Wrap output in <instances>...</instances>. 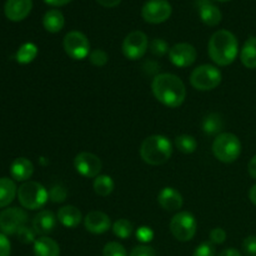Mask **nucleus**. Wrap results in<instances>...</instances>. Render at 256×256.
I'll use <instances>...</instances> for the list:
<instances>
[{"mask_svg":"<svg viewBox=\"0 0 256 256\" xmlns=\"http://www.w3.org/2000/svg\"><path fill=\"white\" fill-rule=\"evenodd\" d=\"M169 229L175 239L186 242L194 239L198 230V222L192 212H179L170 220Z\"/></svg>","mask_w":256,"mask_h":256,"instance_id":"7","label":"nucleus"},{"mask_svg":"<svg viewBox=\"0 0 256 256\" xmlns=\"http://www.w3.org/2000/svg\"><path fill=\"white\" fill-rule=\"evenodd\" d=\"M248 172L252 179L256 180V155L250 159L249 164H248Z\"/></svg>","mask_w":256,"mask_h":256,"instance_id":"41","label":"nucleus"},{"mask_svg":"<svg viewBox=\"0 0 256 256\" xmlns=\"http://www.w3.org/2000/svg\"><path fill=\"white\" fill-rule=\"evenodd\" d=\"M18 200L24 209L39 210L49 200V192L38 182H25L18 189Z\"/></svg>","mask_w":256,"mask_h":256,"instance_id":"5","label":"nucleus"},{"mask_svg":"<svg viewBox=\"0 0 256 256\" xmlns=\"http://www.w3.org/2000/svg\"><path fill=\"white\" fill-rule=\"evenodd\" d=\"M135 236H136L138 242H142V245H146L149 242H152L154 239V232L150 226H146V225H142V226L138 228L136 232H135Z\"/></svg>","mask_w":256,"mask_h":256,"instance_id":"34","label":"nucleus"},{"mask_svg":"<svg viewBox=\"0 0 256 256\" xmlns=\"http://www.w3.org/2000/svg\"><path fill=\"white\" fill-rule=\"evenodd\" d=\"M16 238L22 244H34L35 240H36V232L32 229V226H28V225H24L22 228H20L19 232H16Z\"/></svg>","mask_w":256,"mask_h":256,"instance_id":"30","label":"nucleus"},{"mask_svg":"<svg viewBox=\"0 0 256 256\" xmlns=\"http://www.w3.org/2000/svg\"><path fill=\"white\" fill-rule=\"evenodd\" d=\"M139 152L142 162L152 166H159L172 158V144L164 135H150L142 140Z\"/></svg>","mask_w":256,"mask_h":256,"instance_id":"3","label":"nucleus"},{"mask_svg":"<svg viewBox=\"0 0 256 256\" xmlns=\"http://www.w3.org/2000/svg\"><path fill=\"white\" fill-rule=\"evenodd\" d=\"M12 252V244L5 234H0V256H10Z\"/></svg>","mask_w":256,"mask_h":256,"instance_id":"40","label":"nucleus"},{"mask_svg":"<svg viewBox=\"0 0 256 256\" xmlns=\"http://www.w3.org/2000/svg\"><path fill=\"white\" fill-rule=\"evenodd\" d=\"M56 218L58 222L68 229H74L82 220V212L74 205H65V206L60 208Z\"/></svg>","mask_w":256,"mask_h":256,"instance_id":"20","label":"nucleus"},{"mask_svg":"<svg viewBox=\"0 0 256 256\" xmlns=\"http://www.w3.org/2000/svg\"><path fill=\"white\" fill-rule=\"evenodd\" d=\"M158 202L165 212H179L184 204L182 195L172 186L162 188L158 194Z\"/></svg>","mask_w":256,"mask_h":256,"instance_id":"16","label":"nucleus"},{"mask_svg":"<svg viewBox=\"0 0 256 256\" xmlns=\"http://www.w3.org/2000/svg\"><path fill=\"white\" fill-rule=\"evenodd\" d=\"M64 52L72 60H84L90 54V42L86 35L78 30L69 32L62 40Z\"/></svg>","mask_w":256,"mask_h":256,"instance_id":"8","label":"nucleus"},{"mask_svg":"<svg viewBox=\"0 0 256 256\" xmlns=\"http://www.w3.org/2000/svg\"><path fill=\"white\" fill-rule=\"evenodd\" d=\"M240 62L248 69H256V36H250L240 50Z\"/></svg>","mask_w":256,"mask_h":256,"instance_id":"25","label":"nucleus"},{"mask_svg":"<svg viewBox=\"0 0 256 256\" xmlns=\"http://www.w3.org/2000/svg\"><path fill=\"white\" fill-rule=\"evenodd\" d=\"M222 80V74L215 65L202 64L195 68L190 74V84L199 92H210L216 89Z\"/></svg>","mask_w":256,"mask_h":256,"instance_id":"6","label":"nucleus"},{"mask_svg":"<svg viewBox=\"0 0 256 256\" xmlns=\"http://www.w3.org/2000/svg\"><path fill=\"white\" fill-rule=\"evenodd\" d=\"M172 8L168 0H148L142 8V16L149 24H162L172 16Z\"/></svg>","mask_w":256,"mask_h":256,"instance_id":"10","label":"nucleus"},{"mask_svg":"<svg viewBox=\"0 0 256 256\" xmlns=\"http://www.w3.org/2000/svg\"><path fill=\"white\" fill-rule=\"evenodd\" d=\"M102 256H128V252L120 242H110L105 244Z\"/></svg>","mask_w":256,"mask_h":256,"instance_id":"31","label":"nucleus"},{"mask_svg":"<svg viewBox=\"0 0 256 256\" xmlns=\"http://www.w3.org/2000/svg\"><path fill=\"white\" fill-rule=\"evenodd\" d=\"M35 256H60V246L49 236H40L35 240L32 248Z\"/></svg>","mask_w":256,"mask_h":256,"instance_id":"21","label":"nucleus"},{"mask_svg":"<svg viewBox=\"0 0 256 256\" xmlns=\"http://www.w3.org/2000/svg\"><path fill=\"white\" fill-rule=\"evenodd\" d=\"M96 2L104 8H115L122 2V0H96Z\"/></svg>","mask_w":256,"mask_h":256,"instance_id":"42","label":"nucleus"},{"mask_svg":"<svg viewBox=\"0 0 256 256\" xmlns=\"http://www.w3.org/2000/svg\"><path fill=\"white\" fill-rule=\"evenodd\" d=\"M202 129L206 135L218 136L219 134H222V129H224V120H222V116L220 114H218V112H210V114H208L202 119Z\"/></svg>","mask_w":256,"mask_h":256,"instance_id":"24","label":"nucleus"},{"mask_svg":"<svg viewBox=\"0 0 256 256\" xmlns=\"http://www.w3.org/2000/svg\"><path fill=\"white\" fill-rule=\"evenodd\" d=\"M34 174V165L26 158H16L10 165V175L15 182H29Z\"/></svg>","mask_w":256,"mask_h":256,"instance_id":"19","label":"nucleus"},{"mask_svg":"<svg viewBox=\"0 0 256 256\" xmlns=\"http://www.w3.org/2000/svg\"><path fill=\"white\" fill-rule=\"evenodd\" d=\"M92 189H94L95 194L99 195L102 198H106L114 192L115 182L112 176L109 175H99L94 179L92 182Z\"/></svg>","mask_w":256,"mask_h":256,"instance_id":"26","label":"nucleus"},{"mask_svg":"<svg viewBox=\"0 0 256 256\" xmlns=\"http://www.w3.org/2000/svg\"><path fill=\"white\" fill-rule=\"evenodd\" d=\"M149 49L152 54L155 56H164L165 54H169V45L164 39H152L149 42Z\"/></svg>","mask_w":256,"mask_h":256,"instance_id":"32","label":"nucleus"},{"mask_svg":"<svg viewBox=\"0 0 256 256\" xmlns=\"http://www.w3.org/2000/svg\"><path fill=\"white\" fill-rule=\"evenodd\" d=\"M148 49H149V39H148V35L142 30H134L129 32L122 45L124 56L132 62L142 59L146 54Z\"/></svg>","mask_w":256,"mask_h":256,"instance_id":"9","label":"nucleus"},{"mask_svg":"<svg viewBox=\"0 0 256 256\" xmlns=\"http://www.w3.org/2000/svg\"><path fill=\"white\" fill-rule=\"evenodd\" d=\"M192 256H216L214 244L210 242H202L200 245H198Z\"/></svg>","mask_w":256,"mask_h":256,"instance_id":"36","label":"nucleus"},{"mask_svg":"<svg viewBox=\"0 0 256 256\" xmlns=\"http://www.w3.org/2000/svg\"><path fill=\"white\" fill-rule=\"evenodd\" d=\"M212 149L219 162L232 164L242 155V142L232 132H222L214 139Z\"/></svg>","mask_w":256,"mask_h":256,"instance_id":"4","label":"nucleus"},{"mask_svg":"<svg viewBox=\"0 0 256 256\" xmlns=\"http://www.w3.org/2000/svg\"><path fill=\"white\" fill-rule=\"evenodd\" d=\"M215 2H230V0H215Z\"/></svg>","mask_w":256,"mask_h":256,"instance_id":"46","label":"nucleus"},{"mask_svg":"<svg viewBox=\"0 0 256 256\" xmlns=\"http://www.w3.org/2000/svg\"><path fill=\"white\" fill-rule=\"evenodd\" d=\"M218 256H242V252L239 250H236L235 248H229V249L222 250Z\"/></svg>","mask_w":256,"mask_h":256,"instance_id":"43","label":"nucleus"},{"mask_svg":"<svg viewBox=\"0 0 256 256\" xmlns=\"http://www.w3.org/2000/svg\"><path fill=\"white\" fill-rule=\"evenodd\" d=\"M200 20L208 26H216L222 22V14L216 5L209 0H196Z\"/></svg>","mask_w":256,"mask_h":256,"instance_id":"17","label":"nucleus"},{"mask_svg":"<svg viewBox=\"0 0 256 256\" xmlns=\"http://www.w3.org/2000/svg\"><path fill=\"white\" fill-rule=\"evenodd\" d=\"M56 222L58 218L55 216L54 212H50V210H42L34 216L32 226L38 235L46 236L48 234L54 232Z\"/></svg>","mask_w":256,"mask_h":256,"instance_id":"18","label":"nucleus"},{"mask_svg":"<svg viewBox=\"0 0 256 256\" xmlns=\"http://www.w3.org/2000/svg\"><path fill=\"white\" fill-rule=\"evenodd\" d=\"M84 226L92 234L102 235L109 232L112 225L109 215L100 210H92L84 218Z\"/></svg>","mask_w":256,"mask_h":256,"instance_id":"14","label":"nucleus"},{"mask_svg":"<svg viewBox=\"0 0 256 256\" xmlns=\"http://www.w3.org/2000/svg\"><path fill=\"white\" fill-rule=\"evenodd\" d=\"M66 189L60 184L54 185V186L49 190V200H52V202H64L65 200H66Z\"/></svg>","mask_w":256,"mask_h":256,"instance_id":"35","label":"nucleus"},{"mask_svg":"<svg viewBox=\"0 0 256 256\" xmlns=\"http://www.w3.org/2000/svg\"><path fill=\"white\" fill-rule=\"evenodd\" d=\"M18 195L16 184L10 178H0V208H6Z\"/></svg>","mask_w":256,"mask_h":256,"instance_id":"23","label":"nucleus"},{"mask_svg":"<svg viewBox=\"0 0 256 256\" xmlns=\"http://www.w3.org/2000/svg\"><path fill=\"white\" fill-rule=\"evenodd\" d=\"M129 256H158L156 252H155L154 248L149 246V245H139V246H135L132 250Z\"/></svg>","mask_w":256,"mask_h":256,"instance_id":"39","label":"nucleus"},{"mask_svg":"<svg viewBox=\"0 0 256 256\" xmlns=\"http://www.w3.org/2000/svg\"><path fill=\"white\" fill-rule=\"evenodd\" d=\"M32 9V0H6L4 12L10 22H18L26 19Z\"/></svg>","mask_w":256,"mask_h":256,"instance_id":"15","label":"nucleus"},{"mask_svg":"<svg viewBox=\"0 0 256 256\" xmlns=\"http://www.w3.org/2000/svg\"><path fill=\"white\" fill-rule=\"evenodd\" d=\"M74 168L82 176L88 178V179H95L100 175L102 162L98 155L89 152H82L75 156Z\"/></svg>","mask_w":256,"mask_h":256,"instance_id":"12","label":"nucleus"},{"mask_svg":"<svg viewBox=\"0 0 256 256\" xmlns=\"http://www.w3.org/2000/svg\"><path fill=\"white\" fill-rule=\"evenodd\" d=\"M196 49L189 42H178L169 50V60L176 68H189L196 62Z\"/></svg>","mask_w":256,"mask_h":256,"instance_id":"13","label":"nucleus"},{"mask_svg":"<svg viewBox=\"0 0 256 256\" xmlns=\"http://www.w3.org/2000/svg\"><path fill=\"white\" fill-rule=\"evenodd\" d=\"M242 250L246 255L256 256V235H250L242 242Z\"/></svg>","mask_w":256,"mask_h":256,"instance_id":"38","label":"nucleus"},{"mask_svg":"<svg viewBox=\"0 0 256 256\" xmlns=\"http://www.w3.org/2000/svg\"><path fill=\"white\" fill-rule=\"evenodd\" d=\"M175 146L182 154H192L198 149V142L192 135L182 134L175 138Z\"/></svg>","mask_w":256,"mask_h":256,"instance_id":"28","label":"nucleus"},{"mask_svg":"<svg viewBox=\"0 0 256 256\" xmlns=\"http://www.w3.org/2000/svg\"><path fill=\"white\" fill-rule=\"evenodd\" d=\"M48 5H52V6H64V5L69 4L72 0H44Z\"/></svg>","mask_w":256,"mask_h":256,"instance_id":"44","label":"nucleus"},{"mask_svg":"<svg viewBox=\"0 0 256 256\" xmlns=\"http://www.w3.org/2000/svg\"><path fill=\"white\" fill-rule=\"evenodd\" d=\"M89 62L94 66H105L108 64V62H109V55L102 49H95L92 52H90Z\"/></svg>","mask_w":256,"mask_h":256,"instance_id":"33","label":"nucleus"},{"mask_svg":"<svg viewBox=\"0 0 256 256\" xmlns=\"http://www.w3.org/2000/svg\"><path fill=\"white\" fill-rule=\"evenodd\" d=\"M38 46L34 42H24L22 46L18 49L16 54H15V59L19 64L26 65L34 62L35 58L38 56Z\"/></svg>","mask_w":256,"mask_h":256,"instance_id":"27","label":"nucleus"},{"mask_svg":"<svg viewBox=\"0 0 256 256\" xmlns=\"http://www.w3.org/2000/svg\"><path fill=\"white\" fill-rule=\"evenodd\" d=\"M249 199H250V202H252V204H254L256 206V184H254L252 188H250Z\"/></svg>","mask_w":256,"mask_h":256,"instance_id":"45","label":"nucleus"},{"mask_svg":"<svg viewBox=\"0 0 256 256\" xmlns=\"http://www.w3.org/2000/svg\"><path fill=\"white\" fill-rule=\"evenodd\" d=\"M65 25V18L62 12L58 9L48 10L42 18V26L48 32L56 34L62 32Z\"/></svg>","mask_w":256,"mask_h":256,"instance_id":"22","label":"nucleus"},{"mask_svg":"<svg viewBox=\"0 0 256 256\" xmlns=\"http://www.w3.org/2000/svg\"><path fill=\"white\" fill-rule=\"evenodd\" d=\"M28 214L20 208H6L0 212V232L5 235H14L20 228L26 225Z\"/></svg>","mask_w":256,"mask_h":256,"instance_id":"11","label":"nucleus"},{"mask_svg":"<svg viewBox=\"0 0 256 256\" xmlns=\"http://www.w3.org/2000/svg\"><path fill=\"white\" fill-rule=\"evenodd\" d=\"M210 242L214 245H222L224 244L226 240V232L222 228H214L209 234Z\"/></svg>","mask_w":256,"mask_h":256,"instance_id":"37","label":"nucleus"},{"mask_svg":"<svg viewBox=\"0 0 256 256\" xmlns=\"http://www.w3.org/2000/svg\"><path fill=\"white\" fill-rule=\"evenodd\" d=\"M112 232H114L115 236L119 238V239L125 240L128 239V238H130V235L132 234V232H134V226H132V224L129 222V220L119 219L112 224Z\"/></svg>","mask_w":256,"mask_h":256,"instance_id":"29","label":"nucleus"},{"mask_svg":"<svg viewBox=\"0 0 256 256\" xmlns=\"http://www.w3.org/2000/svg\"><path fill=\"white\" fill-rule=\"evenodd\" d=\"M208 54L218 66H228L232 64L239 55V42L236 36L225 29L215 32L208 44Z\"/></svg>","mask_w":256,"mask_h":256,"instance_id":"2","label":"nucleus"},{"mask_svg":"<svg viewBox=\"0 0 256 256\" xmlns=\"http://www.w3.org/2000/svg\"><path fill=\"white\" fill-rule=\"evenodd\" d=\"M152 92L158 102L170 109L182 106L186 99L184 82L178 75L170 72L155 75L152 82Z\"/></svg>","mask_w":256,"mask_h":256,"instance_id":"1","label":"nucleus"}]
</instances>
